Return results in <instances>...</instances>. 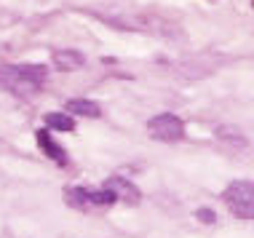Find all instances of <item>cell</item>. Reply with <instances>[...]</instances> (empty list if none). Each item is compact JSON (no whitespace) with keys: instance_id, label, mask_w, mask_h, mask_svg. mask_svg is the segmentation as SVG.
I'll return each mask as SVG.
<instances>
[{"instance_id":"obj_10","label":"cell","mask_w":254,"mask_h":238,"mask_svg":"<svg viewBox=\"0 0 254 238\" xmlns=\"http://www.w3.org/2000/svg\"><path fill=\"white\" fill-rule=\"evenodd\" d=\"M67 113L70 115H83V118H99L102 107L94 99H70L67 102Z\"/></svg>"},{"instance_id":"obj_4","label":"cell","mask_w":254,"mask_h":238,"mask_svg":"<svg viewBox=\"0 0 254 238\" xmlns=\"http://www.w3.org/2000/svg\"><path fill=\"white\" fill-rule=\"evenodd\" d=\"M35 142H38L40 150L46 153V158H51L54 163H59V166H67V163H70V158H67V150L51 137L49 131H46V128H40V131L35 134Z\"/></svg>"},{"instance_id":"obj_2","label":"cell","mask_w":254,"mask_h":238,"mask_svg":"<svg viewBox=\"0 0 254 238\" xmlns=\"http://www.w3.org/2000/svg\"><path fill=\"white\" fill-rule=\"evenodd\" d=\"M222 198L238 220H254V182H249V179L230 182L225 187Z\"/></svg>"},{"instance_id":"obj_5","label":"cell","mask_w":254,"mask_h":238,"mask_svg":"<svg viewBox=\"0 0 254 238\" xmlns=\"http://www.w3.org/2000/svg\"><path fill=\"white\" fill-rule=\"evenodd\" d=\"M102 187H107L110 193L115 195V201H126V203H139V190H136V185H131L128 179H123V177H110V179L105 182Z\"/></svg>"},{"instance_id":"obj_7","label":"cell","mask_w":254,"mask_h":238,"mask_svg":"<svg viewBox=\"0 0 254 238\" xmlns=\"http://www.w3.org/2000/svg\"><path fill=\"white\" fill-rule=\"evenodd\" d=\"M219 64V59H214V57H201V59H193V62H185V64H180V75L182 78H201V75H209L211 70Z\"/></svg>"},{"instance_id":"obj_3","label":"cell","mask_w":254,"mask_h":238,"mask_svg":"<svg viewBox=\"0 0 254 238\" xmlns=\"http://www.w3.org/2000/svg\"><path fill=\"white\" fill-rule=\"evenodd\" d=\"M147 134L158 142H180L185 137V123L180 115L174 113H161L147 120Z\"/></svg>"},{"instance_id":"obj_9","label":"cell","mask_w":254,"mask_h":238,"mask_svg":"<svg viewBox=\"0 0 254 238\" xmlns=\"http://www.w3.org/2000/svg\"><path fill=\"white\" fill-rule=\"evenodd\" d=\"M54 64L59 67V70H64V72H72V70H78L80 64H83V54L80 51H72V49H59V51H54Z\"/></svg>"},{"instance_id":"obj_11","label":"cell","mask_w":254,"mask_h":238,"mask_svg":"<svg viewBox=\"0 0 254 238\" xmlns=\"http://www.w3.org/2000/svg\"><path fill=\"white\" fill-rule=\"evenodd\" d=\"M46 126L54 128V131H72L75 120L64 113H46Z\"/></svg>"},{"instance_id":"obj_6","label":"cell","mask_w":254,"mask_h":238,"mask_svg":"<svg viewBox=\"0 0 254 238\" xmlns=\"http://www.w3.org/2000/svg\"><path fill=\"white\" fill-rule=\"evenodd\" d=\"M214 137H217L219 145H225L228 150H244V147L249 145V139L244 137V131L236 126H219L214 131Z\"/></svg>"},{"instance_id":"obj_1","label":"cell","mask_w":254,"mask_h":238,"mask_svg":"<svg viewBox=\"0 0 254 238\" xmlns=\"http://www.w3.org/2000/svg\"><path fill=\"white\" fill-rule=\"evenodd\" d=\"M49 70L46 64H3L0 67V88L16 97H32L43 88Z\"/></svg>"},{"instance_id":"obj_12","label":"cell","mask_w":254,"mask_h":238,"mask_svg":"<svg viewBox=\"0 0 254 238\" xmlns=\"http://www.w3.org/2000/svg\"><path fill=\"white\" fill-rule=\"evenodd\" d=\"M195 217H198L201 222H206V225H211V222H217V214L211 212V209H198V212H195Z\"/></svg>"},{"instance_id":"obj_8","label":"cell","mask_w":254,"mask_h":238,"mask_svg":"<svg viewBox=\"0 0 254 238\" xmlns=\"http://www.w3.org/2000/svg\"><path fill=\"white\" fill-rule=\"evenodd\" d=\"M64 201L70 209H80V212H88L94 206V195L88 187H67L64 190Z\"/></svg>"}]
</instances>
